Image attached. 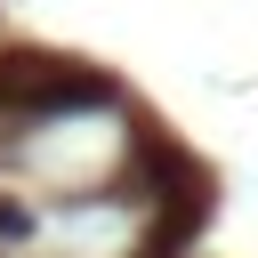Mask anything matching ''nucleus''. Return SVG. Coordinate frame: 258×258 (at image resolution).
I'll return each instance as SVG.
<instances>
[{
	"label": "nucleus",
	"instance_id": "obj_1",
	"mask_svg": "<svg viewBox=\"0 0 258 258\" xmlns=\"http://www.w3.org/2000/svg\"><path fill=\"white\" fill-rule=\"evenodd\" d=\"M113 81L64 56H0V113H64V105H105Z\"/></svg>",
	"mask_w": 258,
	"mask_h": 258
},
{
	"label": "nucleus",
	"instance_id": "obj_2",
	"mask_svg": "<svg viewBox=\"0 0 258 258\" xmlns=\"http://www.w3.org/2000/svg\"><path fill=\"white\" fill-rule=\"evenodd\" d=\"M32 234V210L24 202H0V242H24Z\"/></svg>",
	"mask_w": 258,
	"mask_h": 258
}]
</instances>
